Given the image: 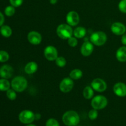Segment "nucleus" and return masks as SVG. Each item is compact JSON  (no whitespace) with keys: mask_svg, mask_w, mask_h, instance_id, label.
Masks as SVG:
<instances>
[{"mask_svg":"<svg viewBox=\"0 0 126 126\" xmlns=\"http://www.w3.org/2000/svg\"><path fill=\"white\" fill-rule=\"evenodd\" d=\"M16 91H14L13 89H9L6 91V96L11 100H14L17 97V94H16Z\"/></svg>","mask_w":126,"mask_h":126,"instance_id":"nucleus-24","label":"nucleus"},{"mask_svg":"<svg viewBox=\"0 0 126 126\" xmlns=\"http://www.w3.org/2000/svg\"><path fill=\"white\" fill-rule=\"evenodd\" d=\"M117 60L120 62H126V46H122L117 50L116 54Z\"/></svg>","mask_w":126,"mask_h":126,"instance_id":"nucleus-16","label":"nucleus"},{"mask_svg":"<svg viewBox=\"0 0 126 126\" xmlns=\"http://www.w3.org/2000/svg\"><path fill=\"white\" fill-rule=\"evenodd\" d=\"M111 30L116 35H123L126 32V27L121 22H115L111 27Z\"/></svg>","mask_w":126,"mask_h":126,"instance_id":"nucleus-13","label":"nucleus"},{"mask_svg":"<svg viewBox=\"0 0 126 126\" xmlns=\"http://www.w3.org/2000/svg\"><path fill=\"white\" fill-rule=\"evenodd\" d=\"M9 59V55L5 50H0V62H6Z\"/></svg>","mask_w":126,"mask_h":126,"instance_id":"nucleus-25","label":"nucleus"},{"mask_svg":"<svg viewBox=\"0 0 126 126\" xmlns=\"http://www.w3.org/2000/svg\"><path fill=\"white\" fill-rule=\"evenodd\" d=\"M121 42L124 45L126 46V33L123 34V36L121 38Z\"/></svg>","mask_w":126,"mask_h":126,"instance_id":"nucleus-33","label":"nucleus"},{"mask_svg":"<svg viewBox=\"0 0 126 126\" xmlns=\"http://www.w3.org/2000/svg\"><path fill=\"white\" fill-rule=\"evenodd\" d=\"M91 87L94 90L99 92H104L107 88V83L104 80L100 78H96L92 81Z\"/></svg>","mask_w":126,"mask_h":126,"instance_id":"nucleus-9","label":"nucleus"},{"mask_svg":"<svg viewBox=\"0 0 126 126\" xmlns=\"http://www.w3.org/2000/svg\"><path fill=\"white\" fill-rule=\"evenodd\" d=\"M118 8L121 12L126 14V0H121L119 2Z\"/></svg>","mask_w":126,"mask_h":126,"instance_id":"nucleus-28","label":"nucleus"},{"mask_svg":"<svg viewBox=\"0 0 126 126\" xmlns=\"http://www.w3.org/2000/svg\"><path fill=\"white\" fill-rule=\"evenodd\" d=\"M28 41L33 45H38L42 41V36L41 34L35 31L30 32L27 36Z\"/></svg>","mask_w":126,"mask_h":126,"instance_id":"nucleus-12","label":"nucleus"},{"mask_svg":"<svg viewBox=\"0 0 126 126\" xmlns=\"http://www.w3.org/2000/svg\"><path fill=\"white\" fill-rule=\"evenodd\" d=\"M11 87L17 92H22L27 89L28 81L24 77L18 76L15 77L11 81Z\"/></svg>","mask_w":126,"mask_h":126,"instance_id":"nucleus-2","label":"nucleus"},{"mask_svg":"<svg viewBox=\"0 0 126 126\" xmlns=\"http://www.w3.org/2000/svg\"><path fill=\"white\" fill-rule=\"evenodd\" d=\"M15 12H16L15 7L12 6V5L7 6L4 9V14L7 17H12L14 15Z\"/></svg>","mask_w":126,"mask_h":126,"instance_id":"nucleus-23","label":"nucleus"},{"mask_svg":"<svg viewBox=\"0 0 126 126\" xmlns=\"http://www.w3.org/2000/svg\"><path fill=\"white\" fill-rule=\"evenodd\" d=\"M94 50V46L92 43L85 42L82 44L81 47V53L85 57L89 56L92 53Z\"/></svg>","mask_w":126,"mask_h":126,"instance_id":"nucleus-15","label":"nucleus"},{"mask_svg":"<svg viewBox=\"0 0 126 126\" xmlns=\"http://www.w3.org/2000/svg\"><path fill=\"white\" fill-rule=\"evenodd\" d=\"M36 126V125H34V124H32V123H31V124H27V126Z\"/></svg>","mask_w":126,"mask_h":126,"instance_id":"nucleus-36","label":"nucleus"},{"mask_svg":"<svg viewBox=\"0 0 126 126\" xmlns=\"http://www.w3.org/2000/svg\"><path fill=\"white\" fill-rule=\"evenodd\" d=\"M62 121L67 126H76L79 123V116L75 111H68L63 115Z\"/></svg>","mask_w":126,"mask_h":126,"instance_id":"nucleus-1","label":"nucleus"},{"mask_svg":"<svg viewBox=\"0 0 126 126\" xmlns=\"http://www.w3.org/2000/svg\"><path fill=\"white\" fill-rule=\"evenodd\" d=\"M68 44L69 46L72 47H75L78 44V40L76 37H70L69 39H68Z\"/></svg>","mask_w":126,"mask_h":126,"instance_id":"nucleus-30","label":"nucleus"},{"mask_svg":"<svg viewBox=\"0 0 126 126\" xmlns=\"http://www.w3.org/2000/svg\"><path fill=\"white\" fill-rule=\"evenodd\" d=\"M14 69L11 65H4L0 68V76L2 78L9 79L12 76Z\"/></svg>","mask_w":126,"mask_h":126,"instance_id":"nucleus-11","label":"nucleus"},{"mask_svg":"<svg viewBox=\"0 0 126 126\" xmlns=\"http://www.w3.org/2000/svg\"><path fill=\"white\" fill-rule=\"evenodd\" d=\"M91 41L93 44L98 46L103 45L107 42V36L103 32H96L91 36Z\"/></svg>","mask_w":126,"mask_h":126,"instance_id":"nucleus-5","label":"nucleus"},{"mask_svg":"<svg viewBox=\"0 0 126 126\" xmlns=\"http://www.w3.org/2000/svg\"><path fill=\"white\" fill-rule=\"evenodd\" d=\"M37 70H38V64L34 62H30L25 66V71L26 73L29 75L34 73Z\"/></svg>","mask_w":126,"mask_h":126,"instance_id":"nucleus-17","label":"nucleus"},{"mask_svg":"<svg viewBox=\"0 0 126 126\" xmlns=\"http://www.w3.org/2000/svg\"><path fill=\"white\" fill-rule=\"evenodd\" d=\"M66 22L70 26H76L79 22V16L76 11H70L66 17Z\"/></svg>","mask_w":126,"mask_h":126,"instance_id":"nucleus-10","label":"nucleus"},{"mask_svg":"<svg viewBox=\"0 0 126 126\" xmlns=\"http://www.w3.org/2000/svg\"><path fill=\"white\" fill-rule=\"evenodd\" d=\"M41 118V114L39 113L35 114V120H39Z\"/></svg>","mask_w":126,"mask_h":126,"instance_id":"nucleus-34","label":"nucleus"},{"mask_svg":"<svg viewBox=\"0 0 126 126\" xmlns=\"http://www.w3.org/2000/svg\"><path fill=\"white\" fill-rule=\"evenodd\" d=\"M74 83L71 78H65L60 82V90L63 93H68L73 89Z\"/></svg>","mask_w":126,"mask_h":126,"instance_id":"nucleus-7","label":"nucleus"},{"mask_svg":"<svg viewBox=\"0 0 126 126\" xmlns=\"http://www.w3.org/2000/svg\"><path fill=\"white\" fill-rule=\"evenodd\" d=\"M57 2V0H50V3L52 4H55Z\"/></svg>","mask_w":126,"mask_h":126,"instance_id":"nucleus-35","label":"nucleus"},{"mask_svg":"<svg viewBox=\"0 0 126 126\" xmlns=\"http://www.w3.org/2000/svg\"><path fill=\"white\" fill-rule=\"evenodd\" d=\"M98 111H97V110L95 109H92L89 112V118L91 120H95L98 117Z\"/></svg>","mask_w":126,"mask_h":126,"instance_id":"nucleus-27","label":"nucleus"},{"mask_svg":"<svg viewBox=\"0 0 126 126\" xmlns=\"http://www.w3.org/2000/svg\"><path fill=\"white\" fill-rule=\"evenodd\" d=\"M55 63L58 66L62 68L66 65V61L65 58L63 57H58L55 60Z\"/></svg>","mask_w":126,"mask_h":126,"instance_id":"nucleus-26","label":"nucleus"},{"mask_svg":"<svg viewBox=\"0 0 126 126\" xmlns=\"http://www.w3.org/2000/svg\"><path fill=\"white\" fill-rule=\"evenodd\" d=\"M0 33L2 36L5 38H9L12 35V30L9 26L3 25L0 27Z\"/></svg>","mask_w":126,"mask_h":126,"instance_id":"nucleus-18","label":"nucleus"},{"mask_svg":"<svg viewBox=\"0 0 126 126\" xmlns=\"http://www.w3.org/2000/svg\"><path fill=\"white\" fill-rule=\"evenodd\" d=\"M83 96L86 99H91L94 96V89L92 87L86 86L83 90Z\"/></svg>","mask_w":126,"mask_h":126,"instance_id":"nucleus-21","label":"nucleus"},{"mask_svg":"<svg viewBox=\"0 0 126 126\" xmlns=\"http://www.w3.org/2000/svg\"><path fill=\"white\" fill-rule=\"evenodd\" d=\"M4 16L2 14V12H0V27L3 25L4 23Z\"/></svg>","mask_w":126,"mask_h":126,"instance_id":"nucleus-32","label":"nucleus"},{"mask_svg":"<svg viewBox=\"0 0 126 126\" xmlns=\"http://www.w3.org/2000/svg\"><path fill=\"white\" fill-rule=\"evenodd\" d=\"M46 59L49 61H54L58 57V52L56 48L52 46H48L44 50Z\"/></svg>","mask_w":126,"mask_h":126,"instance_id":"nucleus-8","label":"nucleus"},{"mask_svg":"<svg viewBox=\"0 0 126 126\" xmlns=\"http://www.w3.org/2000/svg\"><path fill=\"white\" fill-rule=\"evenodd\" d=\"M86 34V30L85 28L82 27H78L75 28L73 31V34L76 38H82Z\"/></svg>","mask_w":126,"mask_h":126,"instance_id":"nucleus-19","label":"nucleus"},{"mask_svg":"<svg viewBox=\"0 0 126 126\" xmlns=\"http://www.w3.org/2000/svg\"><path fill=\"white\" fill-rule=\"evenodd\" d=\"M108 104V100L105 96L97 95L92 98L91 101V106L94 109L97 110L103 109Z\"/></svg>","mask_w":126,"mask_h":126,"instance_id":"nucleus-4","label":"nucleus"},{"mask_svg":"<svg viewBox=\"0 0 126 126\" xmlns=\"http://www.w3.org/2000/svg\"><path fill=\"white\" fill-rule=\"evenodd\" d=\"M46 126H60V124L56 119L54 118H50L46 121Z\"/></svg>","mask_w":126,"mask_h":126,"instance_id":"nucleus-29","label":"nucleus"},{"mask_svg":"<svg viewBox=\"0 0 126 126\" xmlns=\"http://www.w3.org/2000/svg\"><path fill=\"white\" fill-rule=\"evenodd\" d=\"M114 93L117 96L124 97L126 96V84L123 82H118L113 87Z\"/></svg>","mask_w":126,"mask_h":126,"instance_id":"nucleus-14","label":"nucleus"},{"mask_svg":"<svg viewBox=\"0 0 126 126\" xmlns=\"http://www.w3.org/2000/svg\"><path fill=\"white\" fill-rule=\"evenodd\" d=\"M58 36L63 39H68L73 34V30L68 24H61L57 28Z\"/></svg>","mask_w":126,"mask_h":126,"instance_id":"nucleus-3","label":"nucleus"},{"mask_svg":"<svg viewBox=\"0 0 126 126\" xmlns=\"http://www.w3.org/2000/svg\"><path fill=\"white\" fill-rule=\"evenodd\" d=\"M82 71L79 69H75L70 72V76L72 79H79L82 76Z\"/></svg>","mask_w":126,"mask_h":126,"instance_id":"nucleus-22","label":"nucleus"},{"mask_svg":"<svg viewBox=\"0 0 126 126\" xmlns=\"http://www.w3.org/2000/svg\"><path fill=\"white\" fill-rule=\"evenodd\" d=\"M11 83L7 79L1 78L0 79V91H7L11 87Z\"/></svg>","mask_w":126,"mask_h":126,"instance_id":"nucleus-20","label":"nucleus"},{"mask_svg":"<svg viewBox=\"0 0 126 126\" xmlns=\"http://www.w3.org/2000/svg\"><path fill=\"white\" fill-rule=\"evenodd\" d=\"M9 2L12 6L18 7L23 4V0H9Z\"/></svg>","mask_w":126,"mask_h":126,"instance_id":"nucleus-31","label":"nucleus"},{"mask_svg":"<svg viewBox=\"0 0 126 126\" xmlns=\"http://www.w3.org/2000/svg\"><path fill=\"white\" fill-rule=\"evenodd\" d=\"M18 119L23 124H31L35 120V114L30 110H23L20 113Z\"/></svg>","mask_w":126,"mask_h":126,"instance_id":"nucleus-6","label":"nucleus"}]
</instances>
